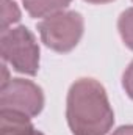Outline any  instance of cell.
Returning <instances> with one entry per match:
<instances>
[{
	"label": "cell",
	"instance_id": "obj_1",
	"mask_svg": "<svg viewBox=\"0 0 133 135\" xmlns=\"http://www.w3.org/2000/svg\"><path fill=\"white\" fill-rule=\"evenodd\" d=\"M66 119L72 135H106L111 131L114 112L100 82L85 77L70 85Z\"/></svg>",
	"mask_w": 133,
	"mask_h": 135
},
{
	"label": "cell",
	"instance_id": "obj_2",
	"mask_svg": "<svg viewBox=\"0 0 133 135\" xmlns=\"http://www.w3.org/2000/svg\"><path fill=\"white\" fill-rule=\"evenodd\" d=\"M2 58L14 71L36 75L39 71V44L27 27H11L0 35Z\"/></svg>",
	"mask_w": 133,
	"mask_h": 135
},
{
	"label": "cell",
	"instance_id": "obj_3",
	"mask_svg": "<svg viewBox=\"0 0 133 135\" xmlns=\"http://www.w3.org/2000/svg\"><path fill=\"white\" fill-rule=\"evenodd\" d=\"M41 41L53 52L67 54L77 47L85 32V19L77 11H61L38 24Z\"/></svg>",
	"mask_w": 133,
	"mask_h": 135
},
{
	"label": "cell",
	"instance_id": "obj_4",
	"mask_svg": "<svg viewBox=\"0 0 133 135\" xmlns=\"http://www.w3.org/2000/svg\"><path fill=\"white\" fill-rule=\"evenodd\" d=\"M44 108V93L39 85L25 79H9L0 86V110L38 116Z\"/></svg>",
	"mask_w": 133,
	"mask_h": 135
},
{
	"label": "cell",
	"instance_id": "obj_5",
	"mask_svg": "<svg viewBox=\"0 0 133 135\" xmlns=\"http://www.w3.org/2000/svg\"><path fill=\"white\" fill-rule=\"evenodd\" d=\"M0 135H44L36 131L30 118L21 113L0 110Z\"/></svg>",
	"mask_w": 133,
	"mask_h": 135
},
{
	"label": "cell",
	"instance_id": "obj_6",
	"mask_svg": "<svg viewBox=\"0 0 133 135\" xmlns=\"http://www.w3.org/2000/svg\"><path fill=\"white\" fill-rule=\"evenodd\" d=\"M72 0H24L25 11L34 19H44L52 14L66 11Z\"/></svg>",
	"mask_w": 133,
	"mask_h": 135
},
{
	"label": "cell",
	"instance_id": "obj_7",
	"mask_svg": "<svg viewBox=\"0 0 133 135\" xmlns=\"http://www.w3.org/2000/svg\"><path fill=\"white\" fill-rule=\"evenodd\" d=\"M117 30L124 44L133 50V8H127L117 19Z\"/></svg>",
	"mask_w": 133,
	"mask_h": 135
},
{
	"label": "cell",
	"instance_id": "obj_8",
	"mask_svg": "<svg viewBox=\"0 0 133 135\" xmlns=\"http://www.w3.org/2000/svg\"><path fill=\"white\" fill-rule=\"evenodd\" d=\"M21 21V9L13 0H2V25L0 30L11 28L13 24Z\"/></svg>",
	"mask_w": 133,
	"mask_h": 135
},
{
	"label": "cell",
	"instance_id": "obj_9",
	"mask_svg": "<svg viewBox=\"0 0 133 135\" xmlns=\"http://www.w3.org/2000/svg\"><path fill=\"white\" fill-rule=\"evenodd\" d=\"M122 86H124L127 96L133 101V61L127 66V69L122 74Z\"/></svg>",
	"mask_w": 133,
	"mask_h": 135
},
{
	"label": "cell",
	"instance_id": "obj_10",
	"mask_svg": "<svg viewBox=\"0 0 133 135\" xmlns=\"http://www.w3.org/2000/svg\"><path fill=\"white\" fill-rule=\"evenodd\" d=\"M111 135H133V124H127V126H121L116 131H113Z\"/></svg>",
	"mask_w": 133,
	"mask_h": 135
},
{
	"label": "cell",
	"instance_id": "obj_11",
	"mask_svg": "<svg viewBox=\"0 0 133 135\" xmlns=\"http://www.w3.org/2000/svg\"><path fill=\"white\" fill-rule=\"evenodd\" d=\"M85 2H88L91 5H105V3H111L114 0H85Z\"/></svg>",
	"mask_w": 133,
	"mask_h": 135
},
{
	"label": "cell",
	"instance_id": "obj_12",
	"mask_svg": "<svg viewBox=\"0 0 133 135\" xmlns=\"http://www.w3.org/2000/svg\"><path fill=\"white\" fill-rule=\"evenodd\" d=\"M132 2H133V0H132Z\"/></svg>",
	"mask_w": 133,
	"mask_h": 135
}]
</instances>
